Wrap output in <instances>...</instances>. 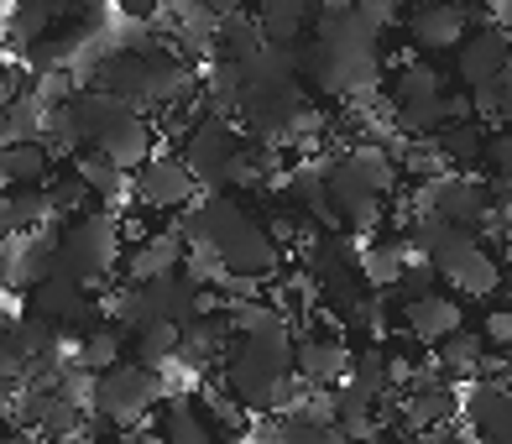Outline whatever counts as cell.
<instances>
[{
	"label": "cell",
	"instance_id": "1",
	"mask_svg": "<svg viewBox=\"0 0 512 444\" xmlns=\"http://www.w3.org/2000/svg\"><path fill=\"white\" fill-rule=\"evenodd\" d=\"M173 225L194 256L220 267V277H256L262 283V277L283 272V246L267 236V225L236 194H209L204 204L183 209V220Z\"/></svg>",
	"mask_w": 512,
	"mask_h": 444
},
{
	"label": "cell",
	"instance_id": "2",
	"mask_svg": "<svg viewBox=\"0 0 512 444\" xmlns=\"http://www.w3.org/2000/svg\"><path fill=\"white\" fill-rule=\"evenodd\" d=\"M220 382L241 397L246 413H288L298 403L288 319L262 335H230L225 356H220Z\"/></svg>",
	"mask_w": 512,
	"mask_h": 444
},
{
	"label": "cell",
	"instance_id": "3",
	"mask_svg": "<svg viewBox=\"0 0 512 444\" xmlns=\"http://www.w3.org/2000/svg\"><path fill=\"white\" fill-rule=\"evenodd\" d=\"M408 246H413V256H424V262L434 267V277H445L450 293L481 298V303H486V298H497V303L507 298V288H502V262L481 246L476 230H460V225L418 215Z\"/></svg>",
	"mask_w": 512,
	"mask_h": 444
},
{
	"label": "cell",
	"instance_id": "4",
	"mask_svg": "<svg viewBox=\"0 0 512 444\" xmlns=\"http://www.w3.org/2000/svg\"><path fill=\"white\" fill-rule=\"evenodd\" d=\"M121 220L115 215H100V209H84V215L63 220L58 230V251H53V272L58 277H74V283L95 288L100 277H110L121 267Z\"/></svg>",
	"mask_w": 512,
	"mask_h": 444
},
{
	"label": "cell",
	"instance_id": "5",
	"mask_svg": "<svg viewBox=\"0 0 512 444\" xmlns=\"http://www.w3.org/2000/svg\"><path fill=\"white\" fill-rule=\"evenodd\" d=\"M157 403H162V377L152 366H136V361H115V366L95 371V382H89V408H95L110 429L147 424V413Z\"/></svg>",
	"mask_w": 512,
	"mask_h": 444
},
{
	"label": "cell",
	"instance_id": "6",
	"mask_svg": "<svg viewBox=\"0 0 512 444\" xmlns=\"http://www.w3.org/2000/svg\"><path fill=\"white\" fill-rule=\"evenodd\" d=\"M445 95H450V84H445L439 68L403 63L398 74H392V84H387V105H392L398 131L403 136H434L439 126L450 121V115H445Z\"/></svg>",
	"mask_w": 512,
	"mask_h": 444
},
{
	"label": "cell",
	"instance_id": "7",
	"mask_svg": "<svg viewBox=\"0 0 512 444\" xmlns=\"http://www.w3.org/2000/svg\"><path fill=\"white\" fill-rule=\"evenodd\" d=\"M418 215L429 220H445V225H460V230H481L497 220V204H492V189L471 173H445V178H429L424 194H418Z\"/></svg>",
	"mask_w": 512,
	"mask_h": 444
},
{
	"label": "cell",
	"instance_id": "8",
	"mask_svg": "<svg viewBox=\"0 0 512 444\" xmlns=\"http://www.w3.org/2000/svg\"><path fill=\"white\" fill-rule=\"evenodd\" d=\"M194 173L183 168V157L178 152H152L142 168L131 173V183H126V194L142 204V209H152V215H173V209H183V204H194Z\"/></svg>",
	"mask_w": 512,
	"mask_h": 444
},
{
	"label": "cell",
	"instance_id": "9",
	"mask_svg": "<svg viewBox=\"0 0 512 444\" xmlns=\"http://www.w3.org/2000/svg\"><path fill=\"white\" fill-rule=\"evenodd\" d=\"M486 11H471L465 0H429V6H413L408 21L398 32H408V42L418 53H455V42L481 27Z\"/></svg>",
	"mask_w": 512,
	"mask_h": 444
},
{
	"label": "cell",
	"instance_id": "10",
	"mask_svg": "<svg viewBox=\"0 0 512 444\" xmlns=\"http://www.w3.org/2000/svg\"><path fill=\"white\" fill-rule=\"evenodd\" d=\"M27 314L48 319L58 335H68V330H89V324L100 319V303H95V293H89L84 283L53 272V277H42V283L27 288Z\"/></svg>",
	"mask_w": 512,
	"mask_h": 444
},
{
	"label": "cell",
	"instance_id": "11",
	"mask_svg": "<svg viewBox=\"0 0 512 444\" xmlns=\"http://www.w3.org/2000/svg\"><path fill=\"white\" fill-rule=\"evenodd\" d=\"M241 147V131H236V121L230 115H199V121L183 131V168L194 173V183H209L215 189V178H220V168H225V157Z\"/></svg>",
	"mask_w": 512,
	"mask_h": 444
},
{
	"label": "cell",
	"instance_id": "12",
	"mask_svg": "<svg viewBox=\"0 0 512 444\" xmlns=\"http://www.w3.org/2000/svg\"><path fill=\"white\" fill-rule=\"evenodd\" d=\"M512 74V53H507V27H492V21H481V27H471L460 42H455V79L460 89L471 95V89L492 84Z\"/></svg>",
	"mask_w": 512,
	"mask_h": 444
},
{
	"label": "cell",
	"instance_id": "13",
	"mask_svg": "<svg viewBox=\"0 0 512 444\" xmlns=\"http://www.w3.org/2000/svg\"><path fill=\"white\" fill-rule=\"evenodd\" d=\"M455 413H465V434L476 444H507L512 439V392L507 382H465Z\"/></svg>",
	"mask_w": 512,
	"mask_h": 444
},
{
	"label": "cell",
	"instance_id": "14",
	"mask_svg": "<svg viewBox=\"0 0 512 444\" xmlns=\"http://www.w3.org/2000/svg\"><path fill=\"white\" fill-rule=\"evenodd\" d=\"M460 324H465V303H460L455 293H445V288H434V293H418V298L403 303L398 335H408L413 345L434 350L450 330H460Z\"/></svg>",
	"mask_w": 512,
	"mask_h": 444
},
{
	"label": "cell",
	"instance_id": "15",
	"mask_svg": "<svg viewBox=\"0 0 512 444\" xmlns=\"http://www.w3.org/2000/svg\"><path fill=\"white\" fill-rule=\"evenodd\" d=\"M351 371V345L330 330H309L293 340V377L304 387H335Z\"/></svg>",
	"mask_w": 512,
	"mask_h": 444
},
{
	"label": "cell",
	"instance_id": "16",
	"mask_svg": "<svg viewBox=\"0 0 512 444\" xmlns=\"http://www.w3.org/2000/svg\"><path fill=\"white\" fill-rule=\"evenodd\" d=\"M16 429H37L42 439H74L79 434V403H68L58 387H27L16 397Z\"/></svg>",
	"mask_w": 512,
	"mask_h": 444
},
{
	"label": "cell",
	"instance_id": "17",
	"mask_svg": "<svg viewBox=\"0 0 512 444\" xmlns=\"http://www.w3.org/2000/svg\"><path fill=\"white\" fill-rule=\"evenodd\" d=\"M183 236L178 225H162V230H147L136 246L121 251V267H126V283H152V277H168V272H183Z\"/></svg>",
	"mask_w": 512,
	"mask_h": 444
},
{
	"label": "cell",
	"instance_id": "18",
	"mask_svg": "<svg viewBox=\"0 0 512 444\" xmlns=\"http://www.w3.org/2000/svg\"><path fill=\"white\" fill-rule=\"evenodd\" d=\"M225 345H230L225 314H220V309H215V314H194V319L178 324V350H173V361H183L189 371H209V366H220Z\"/></svg>",
	"mask_w": 512,
	"mask_h": 444
},
{
	"label": "cell",
	"instance_id": "19",
	"mask_svg": "<svg viewBox=\"0 0 512 444\" xmlns=\"http://www.w3.org/2000/svg\"><path fill=\"white\" fill-rule=\"evenodd\" d=\"M89 152H100V157L110 162V168H121V173L131 178V173L152 157V126L131 110V115H121V121H115V126H110V131H105Z\"/></svg>",
	"mask_w": 512,
	"mask_h": 444
},
{
	"label": "cell",
	"instance_id": "20",
	"mask_svg": "<svg viewBox=\"0 0 512 444\" xmlns=\"http://www.w3.org/2000/svg\"><path fill=\"white\" fill-rule=\"evenodd\" d=\"M272 173H277V152L267 142H241L225 157V168L215 178V194H251V189H262V183H272Z\"/></svg>",
	"mask_w": 512,
	"mask_h": 444
},
{
	"label": "cell",
	"instance_id": "21",
	"mask_svg": "<svg viewBox=\"0 0 512 444\" xmlns=\"http://www.w3.org/2000/svg\"><path fill=\"white\" fill-rule=\"evenodd\" d=\"M314 11H319V0H256L251 16H256V27H262L267 42L293 48V42L314 27Z\"/></svg>",
	"mask_w": 512,
	"mask_h": 444
},
{
	"label": "cell",
	"instance_id": "22",
	"mask_svg": "<svg viewBox=\"0 0 512 444\" xmlns=\"http://www.w3.org/2000/svg\"><path fill=\"white\" fill-rule=\"evenodd\" d=\"M157 429H162V444H241V439H225L204 424V413L194 408V397H162V418H157Z\"/></svg>",
	"mask_w": 512,
	"mask_h": 444
},
{
	"label": "cell",
	"instance_id": "23",
	"mask_svg": "<svg viewBox=\"0 0 512 444\" xmlns=\"http://www.w3.org/2000/svg\"><path fill=\"white\" fill-rule=\"evenodd\" d=\"M481 361H486V340L476 330H465V324L434 345V371L445 382H476L481 377Z\"/></svg>",
	"mask_w": 512,
	"mask_h": 444
},
{
	"label": "cell",
	"instance_id": "24",
	"mask_svg": "<svg viewBox=\"0 0 512 444\" xmlns=\"http://www.w3.org/2000/svg\"><path fill=\"white\" fill-rule=\"evenodd\" d=\"M53 178V152L27 136V142H0V183L6 189H32V183Z\"/></svg>",
	"mask_w": 512,
	"mask_h": 444
},
{
	"label": "cell",
	"instance_id": "25",
	"mask_svg": "<svg viewBox=\"0 0 512 444\" xmlns=\"http://www.w3.org/2000/svg\"><path fill=\"white\" fill-rule=\"evenodd\" d=\"M408 262H413V246H408V236H387V241L366 246V251L356 256V277H361L366 288L387 293V288L403 277V267H408Z\"/></svg>",
	"mask_w": 512,
	"mask_h": 444
},
{
	"label": "cell",
	"instance_id": "26",
	"mask_svg": "<svg viewBox=\"0 0 512 444\" xmlns=\"http://www.w3.org/2000/svg\"><path fill=\"white\" fill-rule=\"evenodd\" d=\"M194 408L204 413V424L215 429V434H225V439H241L246 424H251V413L241 408V397L230 392L225 382H204L199 397H194Z\"/></svg>",
	"mask_w": 512,
	"mask_h": 444
},
{
	"label": "cell",
	"instance_id": "27",
	"mask_svg": "<svg viewBox=\"0 0 512 444\" xmlns=\"http://www.w3.org/2000/svg\"><path fill=\"white\" fill-rule=\"evenodd\" d=\"M429 142L439 147V157L450 162V173L455 168H476V162H481V142H486V126L481 121H445V126L429 136Z\"/></svg>",
	"mask_w": 512,
	"mask_h": 444
},
{
	"label": "cell",
	"instance_id": "28",
	"mask_svg": "<svg viewBox=\"0 0 512 444\" xmlns=\"http://www.w3.org/2000/svg\"><path fill=\"white\" fill-rule=\"evenodd\" d=\"M345 387H356L366 403H387V392H392V382H387V350L382 345H366V350H351V371L340 377Z\"/></svg>",
	"mask_w": 512,
	"mask_h": 444
},
{
	"label": "cell",
	"instance_id": "29",
	"mask_svg": "<svg viewBox=\"0 0 512 444\" xmlns=\"http://www.w3.org/2000/svg\"><path fill=\"white\" fill-rule=\"evenodd\" d=\"M262 27H256V16L251 11H236V16H220L215 21V53L220 58H230V63H246L256 48H262ZM209 53V58H215Z\"/></svg>",
	"mask_w": 512,
	"mask_h": 444
},
{
	"label": "cell",
	"instance_id": "30",
	"mask_svg": "<svg viewBox=\"0 0 512 444\" xmlns=\"http://www.w3.org/2000/svg\"><path fill=\"white\" fill-rule=\"evenodd\" d=\"M121 345H126V330L110 319H95L89 330H79V366L84 371H105L121 361Z\"/></svg>",
	"mask_w": 512,
	"mask_h": 444
},
{
	"label": "cell",
	"instance_id": "31",
	"mask_svg": "<svg viewBox=\"0 0 512 444\" xmlns=\"http://www.w3.org/2000/svg\"><path fill=\"white\" fill-rule=\"evenodd\" d=\"M267 444H361L335 424H314V418H298V413H283L277 424L267 429Z\"/></svg>",
	"mask_w": 512,
	"mask_h": 444
},
{
	"label": "cell",
	"instance_id": "32",
	"mask_svg": "<svg viewBox=\"0 0 512 444\" xmlns=\"http://www.w3.org/2000/svg\"><path fill=\"white\" fill-rule=\"evenodd\" d=\"M27 382V340H21V319L0 314V392H16Z\"/></svg>",
	"mask_w": 512,
	"mask_h": 444
},
{
	"label": "cell",
	"instance_id": "33",
	"mask_svg": "<svg viewBox=\"0 0 512 444\" xmlns=\"http://www.w3.org/2000/svg\"><path fill=\"white\" fill-rule=\"evenodd\" d=\"M68 168H74L84 189L95 194V199H105V204H110V199H121V194H126V183H131L121 168H110L100 152H79L74 162H68Z\"/></svg>",
	"mask_w": 512,
	"mask_h": 444
},
{
	"label": "cell",
	"instance_id": "34",
	"mask_svg": "<svg viewBox=\"0 0 512 444\" xmlns=\"http://www.w3.org/2000/svg\"><path fill=\"white\" fill-rule=\"evenodd\" d=\"M131 350H136V366H168L173 350H178V324H142L131 330Z\"/></svg>",
	"mask_w": 512,
	"mask_h": 444
},
{
	"label": "cell",
	"instance_id": "35",
	"mask_svg": "<svg viewBox=\"0 0 512 444\" xmlns=\"http://www.w3.org/2000/svg\"><path fill=\"white\" fill-rule=\"evenodd\" d=\"M42 189H48V209H53V220H58V225H63V220H74V215H84V204L95 199V194H89L84 183H79L74 168L58 173V178H48Z\"/></svg>",
	"mask_w": 512,
	"mask_h": 444
},
{
	"label": "cell",
	"instance_id": "36",
	"mask_svg": "<svg viewBox=\"0 0 512 444\" xmlns=\"http://www.w3.org/2000/svg\"><path fill=\"white\" fill-rule=\"evenodd\" d=\"M434 288H439V277H434V267L424 262V256H418V262H408V267H403L398 283L387 288V298H403V303H408V298H418V293H434Z\"/></svg>",
	"mask_w": 512,
	"mask_h": 444
},
{
	"label": "cell",
	"instance_id": "37",
	"mask_svg": "<svg viewBox=\"0 0 512 444\" xmlns=\"http://www.w3.org/2000/svg\"><path fill=\"white\" fill-rule=\"evenodd\" d=\"M481 162H492V178L512 173V136H507V126H492V136L481 142Z\"/></svg>",
	"mask_w": 512,
	"mask_h": 444
},
{
	"label": "cell",
	"instance_id": "38",
	"mask_svg": "<svg viewBox=\"0 0 512 444\" xmlns=\"http://www.w3.org/2000/svg\"><path fill=\"white\" fill-rule=\"evenodd\" d=\"M481 340H486V350H507V345H512V314H507V303H497V309L486 314Z\"/></svg>",
	"mask_w": 512,
	"mask_h": 444
},
{
	"label": "cell",
	"instance_id": "39",
	"mask_svg": "<svg viewBox=\"0 0 512 444\" xmlns=\"http://www.w3.org/2000/svg\"><path fill=\"white\" fill-rule=\"evenodd\" d=\"M115 11H121L131 27H147V21L162 16V0H115Z\"/></svg>",
	"mask_w": 512,
	"mask_h": 444
},
{
	"label": "cell",
	"instance_id": "40",
	"mask_svg": "<svg viewBox=\"0 0 512 444\" xmlns=\"http://www.w3.org/2000/svg\"><path fill=\"white\" fill-rule=\"evenodd\" d=\"M194 6H199L204 16H215V21H220V16H236V11H246V0H194Z\"/></svg>",
	"mask_w": 512,
	"mask_h": 444
},
{
	"label": "cell",
	"instance_id": "41",
	"mask_svg": "<svg viewBox=\"0 0 512 444\" xmlns=\"http://www.w3.org/2000/svg\"><path fill=\"white\" fill-rule=\"evenodd\" d=\"M424 444H476V439H471V434H460V429H450V424H445V429H429V434H424Z\"/></svg>",
	"mask_w": 512,
	"mask_h": 444
},
{
	"label": "cell",
	"instance_id": "42",
	"mask_svg": "<svg viewBox=\"0 0 512 444\" xmlns=\"http://www.w3.org/2000/svg\"><path fill=\"white\" fill-rule=\"evenodd\" d=\"M84 444H121V434H95V439H84Z\"/></svg>",
	"mask_w": 512,
	"mask_h": 444
},
{
	"label": "cell",
	"instance_id": "43",
	"mask_svg": "<svg viewBox=\"0 0 512 444\" xmlns=\"http://www.w3.org/2000/svg\"><path fill=\"white\" fill-rule=\"evenodd\" d=\"M408 6H429V0H408Z\"/></svg>",
	"mask_w": 512,
	"mask_h": 444
},
{
	"label": "cell",
	"instance_id": "44",
	"mask_svg": "<svg viewBox=\"0 0 512 444\" xmlns=\"http://www.w3.org/2000/svg\"><path fill=\"white\" fill-rule=\"evenodd\" d=\"M476 6H486V0H476Z\"/></svg>",
	"mask_w": 512,
	"mask_h": 444
},
{
	"label": "cell",
	"instance_id": "45",
	"mask_svg": "<svg viewBox=\"0 0 512 444\" xmlns=\"http://www.w3.org/2000/svg\"><path fill=\"white\" fill-rule=\"evenodd\" d=\"M0 16H6V6H0Z\"/></svg>",
	"mask_w": 512,
	"mask_h": 444
}]
</instances>
